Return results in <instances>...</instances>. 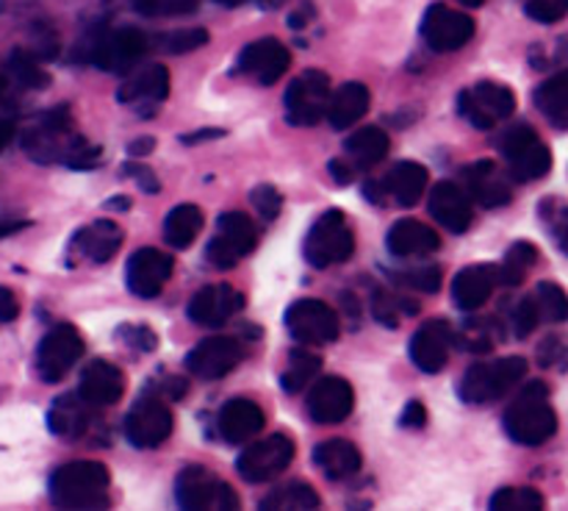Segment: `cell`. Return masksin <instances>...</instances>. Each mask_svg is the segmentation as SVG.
<instances>
[{
	"label": "cell",
	"mask_w": 568,
	"mask_h": 511,
	"mask_svg": "<svg viewBox=\"0 0 568 511\" xmlns=\"http://www.w3.org/2000/svg\"><path fill=\"white\" fill-rule=\"evenodd\" d=\"M314 461L331 481L353 478L364 464L361 450L349 439H325V442H320L314 450Z\"/></svg>",
	"instance_id": "obj_31"
},
{
	"label": "cell",
	"mask_w": 568,
	"mask_h": 511,
	"mask_svg": "<svg viewBox=\"0 0 568 511\" xmlns=\"http://www.w3.org/2000/svg\"><path fill=\"white\" fill-rule=\"evenodd\" d=\"M87 409L92 405L83 403L81 398H72V394H64L53 403L48 414V425L55 437H81L87 431Z\"/></svg>",
	"instance_id": "obj_36"
},
{
	"label": "cell",
	"mask_w": 568,
	"mask_h": 511,
	"mask_svg": "<svg viewBox=\"0 0 568 511\" xmlns=\"http://www.w3.org/2000/svg\"><path fill=\"white\" fill-rule=\"evenodd\" d=\"M331 78L322 70H305L286 89V120L292 126L311 128L325 120L331 103Z\"/></svg>",
	"instance_id": "obj_7"
},
{
	"label": "cell",
	"mask_w": 568,
	"mask_h": 511,
	"mask_svg": "<svg viewBox=\"0 0 568 511\" xmlns=\"http://www.w3.org/2000/svg\"><path fill=\"white\" fill-rule=\"evenodd\" d=\"M397 300L392 298V294H386L383 289H377L375 294V303H372V311H375L377 320L383 322V325H397Z\"/></svg>",
	"instance_id": "obj_50"
},
{
	"label": "cell",
	"mask_w": 568,
	"mask_h": 511,
	"mask_svg": "<svg viewBox=\"0 0 568 511\" xmlns=\"http://www.w3.org/2000/svg\"><path fill=\"white\" fill-rule=\"evenodd\" d=\"M286 328L300 344H311V348L336 342L338 333H342L336 311L316 298L294 300L286 311Z\"/></svg>",
	"instance_id": "obj_10"
},
{
	"label": "cell",
	"mask_w": 568,
	"mask_h": 511,
	"mask_svg": "<svg viewBox=\"0 0 568 511\" xmlns=\"http://www.w3.org/2000/svg\"><path fill=\"white\" fill-rule=\"evenodd\" d=\"M560 244H564V250L568 253V222L564 226V231H560Z\"/></svg>",
	"instance_id": "obj_60"
},
{
	"label": "cell",
	"mask_w": 568,
	"mask_h": 511,
	"mask_svg": "<svg viewBox=\"0 0 568 511\" xmlns=\"http://www.w3.org/2000/svg\"><path fill=\"white\" fill-rule=\"evenodd\" d=\"M264 511H308L320 509V494L314 492L311 483L292 481L281 489H272L264 500H261Z\"/></svg>",
	"instance_id": "obj_37"
},
{
	"label": "cell",
	"mask_w": 568,
	"mask_h": 511,
	"mask_svg": "<svg viewBox=\"0 0 568 511\" xmlns=\"http://www.w3.org/2000/svg\"><path fill=\"white\" fill-rule=\"evenodd\" d=\"M153 139H139V142H133L131 148H128V153L131 156H144V153H150V150H153Z\"/></svg>",
	"instance_id": "obj_58"
},
{
	"label": "cell",
	"mask_w": 568,
	"mask_h": 511,
	"mask_svg": "<svg viewBox=\"0 0 568 511\" xmlns=\"http://www.w3.org/2000/svg\"><path fill=\"white\" fill-rule=\"evenodd\" d=\"M142 14H189L197 9L200 0H133Z\"/></svg>",
	"instance_id": "obj_47"
},
{
	"label": "cell",
	"mask_w": 568,
	"mask_h": 511,
	"mask_svg": "<svg viewBox=\"0 0 568 511\" xmlns=\"http://www.w3.org/2000/svg\"><path fill=\"white\" fill-rule=\"evenodd\" d=\"M22 226H26V222H6V226H0V237H6V233L17 231V228H22Z\"/></svg>",
	"instance_id": "obj_59"
},
{
	"label": "cell",
	"mask_w": 568,
	"mask_h": 511,
	"mask_svg": "<svg viewBox=\"0 0 568 511\" xmlns=\"http://www.w3.org/2000/svg\"><path fill=\"white\" fill-rule=\"evenodd\" d=\"M320 370H322L320 355L308 353V350H292V355H288V367L281 375V387L292 394L300 392V389H305L316 375H320Z\"/></svg>",
	"instance_id": "obj_38"
},
{
	"label": "cell",
	"mask_w": 568,
	"mask_h": 511,
	"mask_svg": "<svg viewBox=\"0 0 568 511\" xmlns=\"http://www.w3.org/2000/svg\"><path fill=\"white\" fill-rule=\"evenodd\" d=\"M148 50V37L136 28H114L94 37L89 61L105 72H131Z\"/></svg>",
	"instance_id": "obj_13"
},
{
	"label": "cell",
	"mask_w": 568,
	"mask_h": 511,
	"mask_svg": "<svg viewBox=\"0 0 568 511\" xmlns=\"http://www.w3.org/2000/svg\"><path fill=\"white\" fill-rule=\"evenodd\" d=\"M499 283V272L494 264H471L460 270L453 281V298L458 309L477 311L488 303L494 287Z\"/></svg>",
	"instance_id": "obj_27"
},
{
	"label": "cell",
	"mask_w": 568,
	"mask_h": 511,
	"mask_svg": "<svg viewBox=\"0 0 568 511\" xmlns=\"http://www.w3.org/2000/svg\"><path fill=\"white\" fill-rule=\"evenodd\" d=\"M536 261H538V250L532 248L530 242H516L514 248L505 253L503 264L497 267L499 283H505V287H519Z\"/></svg>",
	"instance_id": "obj_39"
},
{
	"label": "cell",
	"mask_w": 568,
	"mask_h": 511,
	"mask_svg": "<svg viewBox=\"0 0 568 511\" xmlns=\"http://www.w3.org/2000/svg\"><path fill=\"white\" fill-rule=\"evenodd\" d=\"M532 300H536L541 322H566L568 320V294L564 287H558V283H552V281L538 283L536 292H532Z\"/></svg>",
	"instance_id": "obj_40"
},
{
	"label": "cell",
	"mask_w": 568,
	"mask_h": 511,
	"mask_svg": "<svg viewBox=\"0 0 568 511\" xmlns=\"http://www.w3.org/2000/svg\"><path fill=\"white\" fill-rule=\"evenodd\" d=\"M294 459V442L286 433H272V437L250 442L247 448L239 453L236 470L244 481L250 483H266L272 478L281 475Z\"/></svg>",
	"instance_id": "obj_11"
},
{
	"label": "cell",
	"mask_w": 568,
	"mask_h": 511,
	"mask_svg": "<svg viewBox=\"0 0 568 511\" xmlns=\"http://www.w3.org/2000/svg\"><path fill=\"white\" fill-rule=\"evenodd\" d=\"M203 231V211L194 203H181L166 214L164 239L172 248H189Z\"/></svg>",
	"instance_id": "obj_35"
},
{
	"label": "cell",
	"mask_w": 568,
	"mask_h": 511,
	"mask_svg": "<svg viewBox=\"0 0 568 511\" xmlns=\"http://www.w3.org/2000/svg\"><path fill=\"white\" fill-rule=\"evenodd\" d=\"M527 375V361L521 355H505L497 361H477L460 378V398L471 405H486L508 394Z\"/></svg>",
	"instance_id": "obj_3"
},
{
	"label": "cell",
	"mask_w": 568,
	"mask_h": 511,
	"mask_svg": "<svg viewBox=\"0 0 568 511\" xmlns=\"http://www.w3.org/2000/svg\"><path fill=\"white\" fill-rule=\"evenodd\" d=\"M172 411L164 400L142 398L125 417V437L133 448L150 450L164 444L172 437Z\"/></svg>",
	"instance_id": "obj_15"
},
{
	"label": "cell",
	"mask_w": 568,
	"mask_h": 511,
	"mask_svg": "<svg viewBox=\"0 0 568 511\" xmlns=\"http://www.w3.org/2000/svg\"><path fill=\"white\" fill-rule=\"evenodd\" d=\"M525 11L527 17H532L536 22L549 26V22L564 20L568 14V0H527Z\"/></svg>",
	"instance_id": "obj_46"
},
{
	"label": "cell",
	"mask_w": 568,
	"mask_h": 511,
	"mask_svg": "<svg viewBox=\"0 0 568 511\" xmlns=\"http://www.w3.org/2000/svg\"><path fill=\"white\" fill-rule=\"evenodd\" d=\"M538 322H541L538 305H536V300H532V294H527V298H521L519 303H516V309L510 311V325H514L516 337L525 339L527 333L536 331Z\"/></svg>",
	"instance_id": "obj_43"
},
{
	"label": "cell",
	"mask_w": 568,
	"mask_h": 511,
	"mask_svg": "<svg viewBox=\"0 0 568 511\" xmlns=\"http://www.w3.org/2000/svg\"><path fill=\"white\" fill-rule=\"evenodd\" d=\"M355 253V233L349 228L344 211L331 209L314 222L305 237V259L316 270H327L333 264H344Z\"/></svg>",
	"instance_id": "obj_4"
},
{
	"label": "cell",
	"mask_w": 568,
	"mask_h": 511,
	"mask_svg": "<svg viewBox=\"0 0 568 511\" xmlns=\"http://www.w3.org/2000/svg\"><path fill=\"white\" fill-rule=\"evenodd\" d=\"M266 425V417L261 411L258 403L247 398H233L222 405L220 417H216V428H220V437L225 442L242 444L250 439L258 437Z\"/></svg>",
	"instance_id": "obj_25"
},
{
	"label": "cell",
	"mask_w": 568,
	"mask_h": 511,
	"mask_svg": "<svg viewBox=\"0 0 568 511\" xmlns=\"http://www.w3.org/2000/svg\"><path fill=\"white\" fill-rule=\"evenodd\" d=\"M460 3L469 6V9H477V6H483V3H486V0H460Z\"/></svg>",
	"instance_id": "obj_61"
},
{
	"label": "cell",
	"mask_w": 568,
	"mask_h": 511,
	"mask_svg": "<svg viewBox=\"0 0 568 511\" xmlns=\"http://www.w3.org/2000/svg\"><path fill=\"white\" fill-rule=\"evenodd\" d=\"M427 209L438 226L453 233L469 231V226L475 222V206H471L469 192L455 181H442L438 187H433Z\"/></svg>",
	"instance_id": "obj_23"
},
{
	"label": "cell",
	"mask_w": 568,
	"mask_h": 511,
	"mask_svg": "<svg viewBox=\"0 0 568 511\" xmlns=\"http://www.w3.org/2000/svg\"><path fill=\"white\" fill-rule=\"evenodd\" d=\"M455 344V331L447 320H430L410 339V361L422 372H442Z\"/></svg>",
	"instance_id": "obj_21"
},
{
	"label": "cell",
	"mask_w": 568,
	"mask_h": 511,
	"mask_svg": "<svg viewBox=\"0 0 568 511\" xmlns=\"http://www.w3.org/2000/svg\"><path fill=\"white\" fill-rule=\"evenodd\" d=\"M125 172H128V176H139L136 181L142 183V189H144V192H155V189H159V181H155L153 170H148V167L128 164V167H125Z\"/></svg>",
	"instance_id": "obj_53"
},
{
	"label": "cell",
	"mask_w": 568,
	"mask_h": 511,
	"mask_svg": "<svg viewBox=\"0 0 568 511\" xmlns=\"http://www.w3.org/2000/svg\"><path fill=\"white\" fill-rule=\"evenodd\" d=\"M3 89H6V81H3V78H0V94H3Z\"/></svg>",
	"instance_id": "obj_62"
},
{
	"label": "cell",
	"mask_w": 568,
	"mask_h": 511,
	"mask_svg": "<svg viewBox=\"0 0 568 511\" xmlns=\"http://www.w3.org/2000/svg\"><path fill=\"white\" fill-rule=\"evenodd\" d=\"M11 137H14V122L0 120V150L11 142Z\"/></svg>",
	"instance_id": "obj_57"
},
{
	"label": "cell",
	"mask_w": 568,
	"mask_h": 511,
	"mask_svg": "<svg viewBox=\"0 0 568 511\" xmlns=\"http://www.w3.org/2000/svg\"><path fill=\"white\" fill-rule=\"evenodd\" d=\"M427 181H430V172L419 161H399L388 170V176L383 178V192L394 200V203L410 206L419 203V198L425 194Z\"/></svg>",
	"instance_id": "obj_29"
},
{
	"label": "cell",
	"mask_w": 568,
	"mask_h": 511,
	"mask_svg": "<svg viewBox=\"0 0 568 511\" xmlns=\"http://www.w3.org/2000/svg\"><path fill=\"white\" fill-rule=\"evenodd\" d=\"M536 106L544 117L549 120V126L566 131L568 128V70L555 72L552 78L541 83L536 89Z\"/></svg>",
	"instance_id": "obj_34"
},
{
	"label": "cell",
	"mask_w": 568,
	"mask_h": 511,
	"mask_svg": "<svg viewBox=\"0 0 568 511\" xmlns=\"http://www.w3.org/2000/svg\"><path fill=\"white\" fill-rule=\"evenodd\" d=\"M369 103H372V94L369 89H366V83L349 81L331 94V103H327L325 117L331 120L333 128L344 131V128L355 126V122L369 111Z\"/></svg>",
	"instance_id": "obj_33"
},
{
	"label": "cell",
	"mask_w": 568,
	"mask_h": 511,
	"mask_svg": "<svg viewBox=\"0 0 568 511\" xmlns=\"http://www.w3.org/2000/svg\"><path fill=\"white\" fill-rule=\"evenodd\" d=\"M405 428H425L427 422V409L422 400H408V405L403 409V417H399Z\"/></svg>",
	"instance_id": "obj_51"
},
{
	"label": "cell",
	"mask_w": 568,
	"mask_h": 511,
	"mask_svg": "<svg viewBox=\"0 0 568 511\" xmlns=\"http://www.w3.org/2000/svg\"><path fill=\"white\" fill-rule=\"evenodd\" d=\"M244 350L239 344V339L233 337H209L197 344V348L189 350L186 355V370L194 378H203V381H220L227 372H233L242 361Z\"/></svg>",
	"instance_id": "obj_16"
},
{
	"label": "cell",
	"mask_w": 568,
	"mask_h": 511,
	"mask_svg": "<svg viewBox=\"0 0 568 511\" xmlns=\"http://www.w3.org/2000/svg\"><path fill=\"white\" fill-rule=\"evenodd\" d=\"M166 94H170V72L161 64H150L133 78H128L125 87L116 92V98H120V103L133 106V109L148 117L155 114V106L164 103Z\"/></svg>",
	"instance_id": "obj_24"
},
{
	"label": "cell",
	"mask_w": 568,
	"mask_h": 511,
	"mask_svg": "<svg viewBox=\"0 0 568 511\" xmlns=\"http://www.w3.org/2000/svg\"><path fill=\"white\" fill-rule=\"evenodd\" d=\"M72 248L81 253V259L94 261V264H105L122 248V231L111 220H94L92 226L81 228L75 233Z\"/></svg>",
	"instance_id": "obj_30"
},
{
	"label": "cell",
	"mask_w": 568,
	"mask_h": 511,
	"mask_svg": "<svg viewBox=\"0 0 568 511\" xmlns=\"http://www.w3.org/2000/svg\"><path fill=\"white\" fill-rule=\"evenodd\" d=\"M311 11H314V9H311V6H308V9H300V11H294V14L288 17V26H292V28H303V26H308V20H311Z\"/></svg>",
	"instance_id": "obj_56"
},
{
	"label": "cell",
	"mask_w": 568,
	"mask_h": 511,
	"mask_svg": "<svg viewBox=\"0 0 568 511\" xmlns=\"http://www.w3.org/2000/svg\"><path fill=\"white\" fill-rule=\"evenodd\" d=\"M458 109L466 120L480 131L499 126L516 111L514 89L497 81H480L475 87L464 89L458 98Z\"/></svg>",
	"instance_id": "obj_9"
},
{
	"label": "cell",
	"mask_w": 568,
	"mask_h": 511,
	"mask_svg": "<svg viewBox=\"0 0 568 511\" xmlns=\"http://www.w3.org/2000/svg\"><path fill=\"white\" fill-rule=\"evenodd\" d=\"M538 361H541V367H549V370H566L568 348L555 337L544 339L541 348H538Z\"/></svg>",
	"instance_id": "obj_48"
},
{
	"label": "cell",
	"mask_w": 568,
	"mask_h": 511,
	"mask_svg": "<svg viewBox=\"0 0 568 511\" xmlns=\"http://www.w3.org/2000/svg\"><path fill=\"white\" fill-rule=\"evenodd\" d=\"M327 170H331V176L336 178L338 183H349L355 178V167L349 164L347 159H333L331 164H327Z\"/></svg>",
	"instance_id": "obj_54"
},
{
	"label": "cell",
	"mask_w": 568,
	"mask_h": 511,
	"mask_svg": "<svg viewBox=\"0 0 568 511\" xmlns=\"http://www.w3.org/2000/svg\"><path fill=\"white\" fill-rule=\"evenodd\" d=\"M175 272V261L170 253L155 248H142L128 259L125 283L136 298H159L161 289Z\"/></svg>",
	"instance_id": "obj_17"
},
{
	"label": "cell",
	"mask_w": 568,
	"mask_h": 511,
	"mask_svg": "<svg viewBox=\"0 0 568 511\" xmlns=\"http://www.w3.org/2000/svg\"><path fill=\"white\" fill-rule=\"evenodd\" d=\"M20 314V300L9 287H0V322H11Z\"/></svg>",
	"instance_id": "obj_52"
},
{
	"label": "cell",
	"mask_w": 568,
	"mask_h": 511,
	"mask_svg": "<svg viewBox=\"0 0 568 511\" xmlns=\"http://www.w3.org/2000/svg\"><path fill=\"white\" fill-rule=\"evenodd\" d=\"M209 44V31L205 28H183V31L166 33L164 48L170 53H189V50H197Z\"/></svg>",
	"instance_id": "obj_44"
},
{
	"label": "cell",
	"mask_w": 568,
	"mask_h": 511,
	"mask_svg": "<svg viewBox=\"0 0 568 511\" xmlns=\"http://www.w3.org/2000/svg\"><path fill=\"white\" fill-rule=\"evenodd\" d=\"M125 394V375L120 367L111 361L94 359L83 367L81 383H78V398L92 409H105V405H116Z\"/></svg>",
	"instance_id": "obj_20"
},
{
	"label": "cell",
	"mask_w": 568,
	"mask_h": 511,
	"mask_svg": "<svg viewBox=\"0 0 568 511\" xmlns=\"http://www.w3.org/2000/svg\"><path fill=\"white\" fill-rule=\"evenodd\" d=\"M109 467L100 461H70L50 475V500L61 509H98L109 503Z\"/></svg>",
	"instance_id": "obj_2"
},
{
	"label": "cell",
	"mask_w": 568,
	"mask_h": 511,
	"mask_svg": "<svg viewBox=\"0 0 568 511\" xmlns=\"http://www.w3.org/2000/svg\"><path fill=\"white\" fill-rule=\"evenodd\" d=\"M405 287L408 289H422V292H438L442 287V270L438 267H419V270L403 275Z\"/></svg>",
	"instance_id": "obj_49"
},
{
	"label": "cell",
	"mask_w": 568,
	"mask_h": 511,
	"mask_svg": "<svg viewBox=\"0 0 568 511\" xmlns=\"http://www.w3.org/2000/svg\"><path fill=\"white\" fill-rule=\"evenodd\" d=\"M258 242V228L244 211H225L216 222V233L209 242V261L220 270H231L233 264L253 253Z\"/></svg>",
	"instance_id": "obj_8"
},
{
	"label": "cell",
	"mask_w": 568,
	"mask_h": 511,
	"mask_svg": "<svg viewBox=\"0 0 568 511\" xmlns=\"http://www.w3.org/2000/svg\"><path fill=\"white\" fill-rule=\"evenodd\" d=\"M244 298L231 283H209L189 300V320L203 328H220L242 309Z\"/></svg>",
	"instance_id": "obj_22"
},
{
	"label": "cell",
	"mask_w": 568,
	"mask_h": 511,
	"mask_svg": "<svg viewBox=\"0 0 568 511\" xmlns=\"http://www.w3.org/2000/svg\"><path fill=\"white\" fill-rule=\"evenodd\" d=\"M494 511H541L544 498L541 492L530 487H505L491 498Z\"/></svg>",
	"instance_id": "obj_41"
},
{
	"label": "cell",
	"mask_w": 568,
	"mask_h": 511,
	"mask_svg": "<svg viewBox=\"0 0 568 511\" xmlns=\"http://www.w3.org/2000/svg\"><path fill=\"white\" fill-rule=\"evenodd\" d=\"M83 355V337L75 325H55L37 348V372L44 383H59Z\"/></svg>",
	"instance_id": "obj_12"
},
{
	"label": "cell",
	"mask_w": 568,
	"mask_h": 511,
	"mask_svg": "<svg viewBox=\"0 0 568 511\" xmlns=\"http://www.w3.org/2000/svg\"><path fill=\"white\" fill-rule=\"evenodd\" d=\"M505 431L514 442L527 444V448H538L547 439L555 437L558 431V414H555L552 403H549L547 383L532 381L510 400L505 409Z\"/></svg>",
	"instance_id": "obj_1"
},
{
	"label": "cell",
	"mask_w": 568,
	"mask_h": 511,
	"mask_svg": "<svg viewBox=\"0 0 568 511\" xmlns=\"http://www.w3.org/2000/svg\"><path fill=\"white\" fill-rule=\"evenodd\" d=\"M178 503L186 511H236L242 505L231 483L205 467H186L175 481Z\"/></svg>",
	"instance_id": "obj_6"
},
{
	"label": "cell",
	"mask_w": 568,
	"mask_h": 511,
	"mask_svg": "<svg viewBox=\"0 0 568 511\" xmlns=\"http://www.w3.org/2000/svg\"><path fill=\"white\" fill-rule=\"evenodd\" d=\"M442 248V237L438 231H433L430 226L419 220H397L388 231V250L394 255H403V259H419V255H430Z\"/></svg>",
	"instance_id": "obj_28"
},
{
	"label": "cell",
	"mask_w": 568,
	"mask_h": 511,
	"mask_svg": "<svg viewBox=\"0 0 568 511\" xmlns=\"http://www.w3.org/2000/svg\"><path fill=\"white\" fill-rule=\"evenodd\" d=\"M139 333H131V342H136L139 348L142 350H153L155 348V337H153V331H150V328H136Z\"/></svg>",
	"instance_id": "obj_55"
},
{
	"label": "cell",
	"mask_w": 568,
	"mask_h": 511,
	"mask_svg": "<svg viewBox=\"0 0 568 511\" xmlns=\"http://www.w3.org/2000/svg\"><path fill=\"white\" fill-rule=\"evenodd\" d=\"M292 64V53L286 50V44L275 37H266V39H255L250 42L247 48L239 53V72L244 76H253L255 81L264 83V87H272L283 78V72L288 70Z\"/></svg>",
	"instance_id": "obj_19"
},
{
	"label": "cell",
	"mask_w": 568,
	"mask_h": 511,
	"mask_svg": "<svg viewBox=\"0 0 568 511\" xmlns=\"http://www.w3.org/2000/svg\"><path fill=\"white\" fill-rule=\"evenodd\" d=\"M388 148H392V139L383 128L369 126V128H361V131L349 133L344 139V159L355 167V172L361 170H369V167L381 164L383 159L388 156Z\"/></svg>",
	"instance_id": "obj_32"
},
{
	"label": "cell",
	"mask_w": 568,
	"mask_h": 511,
	"mask_svg": "<svg viewBox=\"0 0 568 511\" xmlns=\"http://www.w3.org/2000/svg\"><path fill=\"white\" fill-rule=\"evenodd\" d=\"M253 206H255V211H258L261 220L272 222L277 214H281L283 198H281V192L272 187V183H261V187L253 189Z\"/></svg>",
	"instance_id": "obj_45"
},
{
	"label": "cell",
	"mask_w": 568,
	"mask_h": 511,
	"mask_svg": "<svg viewBox=\"0 0 568 511\" xmlns=\"http://www.w3.org/2000/svg\"><path fill=\"white\" fill-rule=\"evenodd\" d=\"M11 72H14L17 81H22L26 87H42V83H48V76L42 72V67H39L37 59H33L31 53H26V50H14V53H11Z\"/></svg>",
	"instance_id": "obj_42"
},
{
	"label": "cell",
	"mask_w": 568,
	"mask_h": 511,
	"mask_svg": "<svg viewBox=\"0 0 568 511\" xmlns=\"http://www.w3.org/2000/svg\"><path fill=\"white\" fill-rule=\"evenodd\" d=\"M422 37L438 53H453V50H460L464 44L471 42V37H475V20L458 9L433 3L425 11V20H422Z\"/></svg>",
	"instance_id": "obj_14"
},
{
	"label": "cell",
	"mask_w": 568,
	"mask_h": 511,
	"mask_svg": "<svg viewBox=\"0 0 568 511\" xmlns=\"http://www.w3.org/2000/svg\"><path fill=\"white\" fill-rule=\"evenodd\" d=\"M466 192L471 200H477L486 209H499V206H508L514 198V189H510L508 178L499 172V167L491 159L477 161V164L466 167L464 170Z\"/></svg>",
	"instance_id": "obj_26"
},
{
	"label": "cell",
	"mask_w": 568,
	"mask_h": 511,
	"mask_svg": "<svg viewBox=\"0 0 568 511\" xmlns=\"http://www.w3.org/2000/svg\"><path fill=\"white\" fill-rule=\"evenodd\" d=\"M355 409L353 383L338 375H325L316 381L308 394V414L316 425H336L344 422Z\"/></svg>",
	"instance_id": "obj_18"
},
{
	"label": "cell",
	"mask_w": 568,
	"mask_h": 511,
	"mask_svg": "<svg viewBox=\"0 0 568 511\" xmlns=\"http://www.w3.org/2000/svg\"><path fill=\"white\" fill-rule=\"evenodd\" d=\"M499 150L508 159L510 178L519 183L538 181V178L547 176L552 170V153H549L547 144L538 139L536 128L519 122V126L508 128L499 139Z\"/></svg>",
	"instance_id": "obj_5"
}]
</instances>
